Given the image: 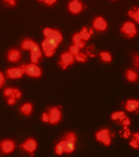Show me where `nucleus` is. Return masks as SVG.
Wrapping results in <instances>:
<instances>
[{
    "label": "nucleus",
    "mask_w": 139,
    "mask_h": 157,
    "mask_svg": "<svg viewBox=\"0 0 139 157\" xmlns=\"http://www.w3.org/2000/svg\"><path fill=\"white\" fill-rule=\"evenodd\" d=\"M138 55H133V65H134V67L136 68V69H138L139 67V63H138Z\"/></svg>",
    "instance_id": "c85d7f7f"
},
{
    "label": "nucleus",
    "mask_w": 139,
    "mask_h": 157,
    "mask_svg": "<svg viewBox=\"0 0 139 157\" xmlns=\"http://www.w3.org/2000/svg\"><path fill=\"white\" fill-rule=\"evenodd\" d=\"M25 71V74L32 78H39L42 76V70L38 66V64L30 63V64H23L22 65Z\"/></svg>",
    "instance_id": "1a4fd4ad"
},
{
    "label": "nucleus",
    "mask_w": 139,
    "mask_h": 157,
    "mask_svg": "<svg viewBox=\"0 0 139 157\" xmlns=\"http://www.w3.org/2000/svg\"><path fill=\"white\" fill-rule=\"evenodd\" d=\"M68 52H71L74 57H75L76 55H78L79 52H80V48L77 45H75V44H73V45H71L69 46V48H68Z\"/></svg>",
    "instance_id": "a878e982"
},
{
    "label": "nucleus",
    "mask_w": 139,
    "mask_h": 157,
    "mask_svg": "<svg viewBox=\"0 0 139 157\" xmlns=\"http://www.w3.org/2000/svg\"><path fill=\"white\" fill-rule=\"evenodd\" d=\"M33 110H34L33 104L29 103V102L28 103H24L23 105L20 107V112L26 117L32 116V114H33Z\"/></svg>",
    "instance_id": "a211bd4d"
},
{
    "label": "nucleus",
    "mask_w": 139,
    "mask_h": 157,
    "mask_svg": "<svg viewBox=\"0 0 139 157\" xmlns=\"http://www.w3.org/2000/svg\"><path fill=\"white\" fill-rule=\"evenodd\" d=\"M25 74V71H24L23 66L20 65V67H13V68H8L5 72V76L6 78L9 79H19L22 78Z\"/></svg>",
    "instance_id": "4468645a"
},
{
    "label": "nucleus",
    "mask_w": 139,
    "mask_h": 157,
    "mask_svg": "<svg viewBox=\"0 0 139 157\" xmlns=\"http://www.w3.org/2000/svg\"><path fill=\"white\" fill-rule=\"evenodd\" d=\"M41 120H42V122H44V123H49L48 114L46 113V111L44 112V113L42 114V116H41Z\"/></svg>",
    "instance_id": "c756f323"
},
{
    "label": "nucleus",
    "mask_w": 139,
    "mask_h": 157,
    "mask_svg": "<svg viewBox=\"0 0 139 157\" xmlns=\"http://www.w3.org/2000/svg\"><path fill=\"white\" fill-rule=\"evenodd\" d=\"M3 3L8 7H14L16 5V0H3Z\"/></svg>",
    "instance_id": "cd10ccee"
},
{
    "label": "nucleus",
    "mask_w": 139,
    "mask_h": 157,
    "mask_svg": "<svg viewBox=\"0 0 139 157\" xmlns=\"http://www.w3.org/2000/svg\"><path fill=\"white\" fill-rule=\"evenodd\" d=\"M16 148V142L11 139H4L0 141V155H9Z\"/></svg>",
    "instance_id": "9d476101"
},
{
    "label": "nucleus",
    "mask_w": 139,
    "mask_h": 157,
    "mask_svg": "<svg viewBox=\"0 0 139 157\" xmlns=\"http://www.w3.org/2000/svg\"><path fill=\"white\" fill-rule=\"evenodd\" d=\"M88 60V56L86 54H84V52H80L78 55L75 56V61L77 62H81V63H85V62H87Z\"/></svg>",
    "instance_id": "393cba45"
},
{
    "label": "nucleus",
    "mask_w": 139,
    "mask_h": 157,
    "mask_svg": "<svg viewBox=\"0 0 139 157\" xmlns=\"http://www.w3.org/2000/svg\"><path fill=\"white\" fill-rule=\"evenodd\" d=\"M43 35L44 40L41 43V49L46 58H51L54 56L60 43L63 42V34L57 29L45 28L43 29Z\"/></svg>",
    "instance_id": "f257e3e1"
},
{
    "label": "nucleus",
    "mask_w": 139,
    "mask_h": 157,
    "mask_svg": "<svg viewBox=\"0 0 139 157\" xmlns=\"http://www.w3.org/2000/svg\"><path fill=\"white\" fill-rule=\"evenodd\" d=\"M77 141H78V138H77L76 132H68L60 139V141H58L57 143L60 145L61 148H63L64 153L71 154L76 149Z\"/></svg>",
    "instance_id": "7ed1b4c3"
},
{
    "label": "nucleus",
    "mask_w": 139,
    "mask_h": 157,
    "mask_svg": "<svg viewBox=\"0 0 139 157\" xmlns=\"http://www.w3.org/2000/svg\"><path fill=\"white\" fill-rule=\"evenodd\" d=\"M80 36L84 41H88L93 35V29H88L87 27H83L82 30L79 32Z\"/></svg>",
    "instance_id": "aec40b11"
},
{
    "label": "nucleus",
    "mask_w": 139,
    "mask_h": 157,
    "mask_svg": "<svg viewBox=\"0 0 139 157\" xmlns=\"http://www.w3.org/2000/svg\"><path fill=\"white\" fill-rule=\"evenodd\" d=\"M20 49L29 50L31 52V62L34 64H39L42 60L43 52L40 46L31 38H24L20 42Z\"/></svg>",
    "instance_id": "f03ea898"
},
{
    "label": "nucleus",
    "mask_w": 139,
    "mask_h": 157,
    "mask_svg": "<svg viewBox=\"0 0 139 157\" xmlns=\"http://www.w3.org/2000/svg\"><path fill=\"white\" fill-rule=\"evenodd\" d=\"M99 58L100 60L102 62H104V63H111L112 61H113V56H112L111 52H99Z\"/></svg>",
    "instance_id": "4be33fe9"
},
{
    "label": "nucleus",
    "mask_w": 139,
    "mask_h": 157,
    "mask_svg": "<svg viewBox=\"0 0 139 157\" xmlns=\"http://www.w3.org/2000/svg\"><path fill=\"white\" fill-rule=\"evenodd\" d=\"M6 83V76L4 75L3 72L0 71V88H2Z\"/></svg>",
    "instance_id": "bb28decb"
},
{
    "label": "nucleus",
    "mask_w": 139,
    "mask_h": 157,
    "mask_svg": "<svg viewBox=\"0 0 139 157\" xmlns=\"http://www.w3.org/2000/svg\"><path fill=\"white\" fill-rule=\"evenodd\" d=\"M87 8L86 4L81 0H71L68 3V10L72 14H79Z\"/></svg>",
    "instance_id": "f8f14e48"
},
{
    "label": "nucleus",
    "mask_w": 139,
    "mask_h": 157,
    "mask_svg": "<svg viewBox=\"0 0 139 157\" xmlns=\"http://www.w3.org/2000/svg\"><path fill=\"white\" fill-rule=\"evenodd\" d=\"M22 49L20 48H10L7 52L6 54V58L7 61L10 62V63H19V62L22 60Z\"/></svg>",
    "instance_id": "2eb2a0df"
},
{
    "label": "nucleus",
    "mask_w": 139,
    "mask_h": 157,
    "mask_svg": "<svg viewBox=\"0 0 139 157\" xmlns=\"http://www.w3.org/2000/svg\"><path fill=\"white\" fill-rule=\"evenodd\" d=\"M125 78L130 83H136L138 81V72L134 69H127L125 71Z\"/></svg>",
    "instance_id": "f3484780"
},
{
    "label": "nucleus",
    "mask_w": 139,
    "mask_h": 157,
    "mask_svg": "<svg viewBox=\"0 0 139 157\" xmlns=\"http://www.w3.org/2000/svg\"><path fill=\"white\" fill-rule=\"evenodd\" d=\"M130 146H131L133 149H138L139 148V134L138 132L133 134L132 140L130 141Z\"/></svg>",
    "instance_id": "b1692460"
},
{
    "label": "nucleus",
    "mask_w": 139,
    "mask_h": 157,
    "mask_svg": "<svg viewBox=\"0 0 139 157\" xmlns=\"http://www.w3.org/2000/svg\"><path fill=\"white\" fill-rule=\"evenodd\" d=\"M46 113L48 114L49 123L52 125H57L63 119V107L61 106H50L46 109Z\"/></svg>",
    "instance_id": "20e7f679"
},
{
    "label": "nucleus",
    "mask_w": 139,
    "mask_h": 157,
    "mask_svg": "<svg viewBox=\"0 0 139 157\" xmlns=\"http://www.w3.org/2000/svg\"><path fill=\"white\" fill-rule=\"evenodd\" d=\"M126 114H125V112H123V111H117V112H114L113 114H112V116L111 118L113 119L114 121H116V122H119L121 123L123 121L124 118H126Z\"/></svg>",
    "instance_id": "412c9836"
},
{
    "label": "nucleus",
    "mask_w": 139,
    "mask_h": 157,
    "mask_svg": "<svg viewBox=\"0 0 139 157\" xmlns=\"http://www.w3.org/2000/svg\"><path fill=\"white\" fill-rule=\"evenodd\" d=\"M37 1H39V2H43V0H37Z\"/></svg>",
    "instance_id": "2f4dec72"
},
{
    "label": "nucleus",
    "mask_w": 139,
    "mask_h": 157,
    "mask_svg": "<svg viewBox=\"0 0 139 157\" xmlns=\"http://www.w3.org/2000/svg\"><path fill=\"white\" fill-rule=\"evenodd\" d=\"M20 148L30 156H34L35 151L38 148V143L34 138H28L20 145Z\"/></svg>",
    "instance_id": "6e6552de"
},
{
    "label": "nucleus",
    "mask_w": 139,
    "mask_h": 157,
    "mask_svg": "<svg viewBox=\"0 0 139 157\" xmlns=\"http://www.w3.org/2000/svg\"><path fill=\"white\" fill-rule=\"evenodd\" d=\"M128 16L132 17L133 20H135L136 24L139 23V8L138 7H133L128 11Z\"/></svg>",
    "instance_id": "5701e85b"
},
{
    "label": "nucleus",
    "mask_w": 139,
    "mask_h": 157,
    "mask_svg": "<svg viewBox=\"0 0 139 157\" xmlns=\"http://www.w3.org/2000/svg\"><path fill=\"white\" fill-rule=\"evenodd\" d=\"M112 1H115V0H112Z\"/></svg>",
    "instance_id": "473e14b6"
},
{
    "label": "nucleus",
    "mask_w": 139,
    "mask_h": 157,
    "mask_svg": "<svg viewBox=\"0 0 139 157\" xmlns=\"http://www.w3.org/2000/svg\"><path fill=\"white\" fill-rule=\"evenodd\" d=\"M138 107H139V101L135 99H129L124 103V108L128 112L137 111Z\"/></svg>",
    "instance_id": "dca6fc26"
},
{
    "label": "nucleus",
    "mask_w": 139,
    "mask_h": 157,
    "mask_svg": "<svg viewBox=\"0 0 139 157\" xmlns=\"http://www.w3.org/2000/svg\"><path fill=\"white\" fill-rule=\"evenodd\" d=\"M115 137L114 132H112L108 128H101L95 132V139L97 142L104 145L105 147L111 146L112 140Z\"/></svg>",
    "instance_id": "39448f33"
},
{
    "label": "nucleus",
    "mask_w": 139,
    "mask_h": 157,
    "mask_svg": "<svg viewBox=\"0 0 139 157\" xmlns=\"http://www.w3.org/2000/svg\"><path fill=\"white\" fill-rule=\"evenodd\" d=\"M72 40H73V44H75V45H77L79 47L80 49L81 48H84L85 46H86V41H84L81 38V36H80V34L77 32V33H75L73 35V38H72Z\"/></svg>",
    "instance_id": "6ab92c4d"
},
{
    "label": "nucleus",
    "mask_w": 139,
    "mask_h": 157,
    "mask_svg": "<svg viewBox=\"0 0 139 157\" xmlns=\"http://www.w3.org/2000/svg\"><path fill=\"white\" fill-rule=\"evenodd\" d=\"M3 96L6 98L7 105H14L20 98L23 94L19 88L16 87H6L3 90Z\"/></svg>",
    "instance_id": "423d86ee"
},
{
    "label": "nucleus",
    "mask_w": 139,
    "mask_h": 157,
    "mask_svg": "<svg viewBox=\"0 0 139 157\" xmlns=\"http://www.w3.org/2000/svg\"><path fill=\"white\" fill-rule=\"evenodd\" d=\"M74 63H75V57L67 50V52H64V54L60 55V61H58V66L63 70H66L69 67L73 66Z\"/></svg>",
    "instance_id": "9b49d317"
},
{
    "label": "nucleus",
    "mask_w": 139,
    "mask_h": 157,
    "mask_svg": "<svg viewBox=\"0 0 139 157\" xmlns=\"http://www.w3.org/2000/svg\"><path fill=\"white\" fill-rule=\"evenodd\" d=\"M108 22H106L105 19L102 16H97L94 17L92 22V29H94L97 32H103L108 29Z\"/></svg>",
    "instance_id": "ddd939ff"
},
{
    "label": "nucleus",
    "mask_w": 139,
    "mask_h": 157,
    "mask_svg": "<svg viewBox=\"0 0 139 157\" xmlns=\"http://www.w3.org/2000/svg\"><path fill=\"white\" fill-rule=\"evenodd\" d=\"M120 31L127 39H132L137 35V27L133 22H125L121 27Z\"/></svg>",
    "instance_id": "0eeeda50"
},
{
    "label": "nucleus",
    "mask_w": 139,
    "mask_h": 157,
    "mask_svg": "<svg viewBox=\"0 0 139 157\" xmlns=\"http://www.w3.org/2000/svg\"><path fill=\"white\" fill-rule=\"evenodd\" d=\"M57 0H43V2L45 3L47 6H52L53 4L57 3Z\"/></svg>",
    "instance_id": "7c9ffc66"
}]
</instances>
